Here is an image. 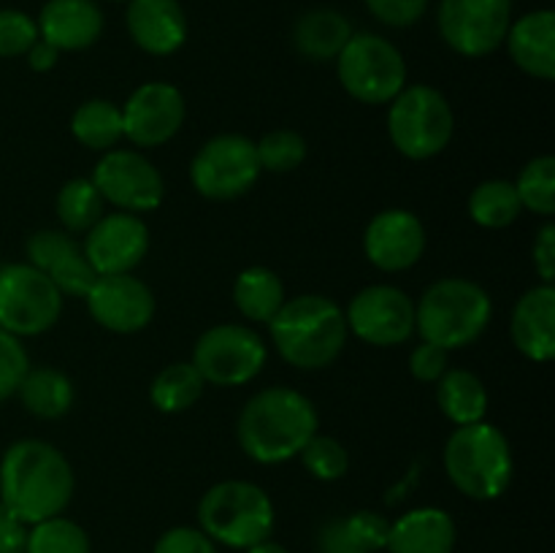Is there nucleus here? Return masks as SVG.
Returning <instances> with one entry per match:
<instances>
[{"mask_svg": "<svg viewBox=\"0 0 555 553\" xmlns=\"http://www.w3.org/2000/svg\"><path fill=\"white\" fill-rule=\"evenodd\" d=\"M74 491V466L47 439H16L0 455V504L27 526L63 515Z\"/></svg>", "mask_w": 555, "mask_h": 553, "instance_id": "1", "label": "nucleus"}, {"mask_svg": "<svg viewBox=\"0 0 555 553\" xmlns=\"http://www.w3.org/2000/svg\"><path fill=\"white\" fill-rule=\"evenodd\" d=\"M320 415L309 396L291 385L258 390L242 407L236 421L238 448L255 464H285L318 434Z\"/></svg>", "mask_w": 555, "mask_h": 553, "instance_id": "2", "label": "nucleus"}, {"mask_svg": "<svg viewBox=\"0 0 555 553\" xmlns=\"http://www.w3.org/2000/svg\"><path fill=\"white\" fill-rule=\"evenodd\" d=\"M276 356L293 369L318 372L331 366L345 352V309L323 293H301L287 298L269 323Z\"/></svg>", "mask_w": 555, "mask_h": 553, "instance_id": "3", "label": "nucleus"}, {"mask_svg": "<svg viewBox=\"0 0 555 553\" xmlns=\"http://www.w3.org/2000/svg\"><path fill=\"white\" fill-rule=\"evenodd\" d=\"M491 318V293L466 276H442L415 301V334L448 352L475 345Z\"/></svg>", "mask_w": 555, "mask_h": 553, "instance_id": "4", "label": "nucleus"}, {"mask_svg": "<svg viewBox=\"0 0 555 553\" xmlns=\"http://www.w3.org/2000/svg\"><path fill=\"white\" fill-rule=\"evenodd\" d=\"M442 461L455 491L475 502L504 497L515 475L513 445L502 428L488 421L455 426L444 442Z\"/></svg>", "mask_w": 555, "mask_h": 553, "instance_id": "5", "label": "nucleus"}, {"mask_svg": "<svg viewBox=\"0 0 555 553\" xmlns=\"http://www.w3.org/2000/svg\"><path fill=\"white\" fill-rule=\"evenodd\" d=\"M274 502L260 486L249 480L215 483L198 502V529L215 545L247 551L274 535Z\"/></svg>", "mask_w": 555, "mask_h": 553, "instance_id": "6", "label": "nucleus"}, {"mask_svg": "<svg viewBox=\"0 0 555 553\" xmlns=\"http://www.w3.org/2000/svg\"><path fill=\"white\" fill-rule=\"evenodd\" d=\"M455 133V114L448 98L431 85H406L388 103V136L396 152L410 160L442 155Z\"/></svg>", "mask_w": 555, "mask_h": 553, "instance_id": "7", "label": "nucleus"}, {"mask_svg": "<svg viewBox=\"0 0 555 553\" xmlns=\"http://www.w3.org/2000/svg\"><path fill=\"white\" fill-rule=\"evenodd\" d=\"M336 74L347 95L366 106H388L406 87V60L396 43L377 33H352L336 57Z\"/></svg>", "mask_w": 555, "mask_h": 553, "instance_id": "8", "label": "nucleus"}, {"mask_svg": "<svg viewBox=\"0 0 555 553\" xmlns=\"http://www.w3.org/2000/svg\"><path fill=\"white\" fill-rule=\"evenodd\" d=\"M269 347L263 336L244 323H220L206 329L193 347V363L206 385L238 388L263 372Z\"/></svg>", "mask_w": 555, "mask_h": 553, "instance_id": "9", "label": "nucleus"}, {"mask_svg": "<svg viewBox=\"0 0 555 553\" xmlns=\"http://www.w3.org/2000/svg\"><path fill=\"white\" fill-rule=\"evenodd\" d=\"M63 304V293L27 260L0 266V329L16 339L52 331L60 323Z\"/></svg>", "mask_w": 555, "mask_h": 553, "instance_id": "10", "label": "nucleus"}, {"mask_svg": "<svg viewBox=\"0 0 555 553\" xmlns=\"http://www.w3.org/2000/svg\"><path fill=\"white\" fill-rule=\"evenodd\" d=\"M255 141L242 133L211 136L190 160V184L206 201H236L260 179Z\"/></svg>", "mask_w": 555, "mask_h": 553, "instance_id": "11", "label": "nucleus"}, {"mask_svg": "<svg viewBox=\"0 0 555 553\" xmlns=\"http://www.w3.org/2000/svg\"><path fill=\"white\" fill-rule=\"evenodd\" d=\"M90 179L103 201L117 211L144 217L160 209V204L166 201V179H163L160 168L141 150L114 146V150L103 152Z\"/></svg>", "mask_w": 555, "mask_h": 553, "instance_id": "12", "label": "nucleus"}, {"mask_svg": "<svg viewBox=\"0 0 555 553\" xmlns=\"http://www.w3.org/2000/svg\"><path fill=\"white\" fill-rule=\"evenodd\" d=\"M513 25V0H439L437 27L461 57L496 52Z\"/></svg>", "mask_w": 555, "mask_h": 553, "instance_id": "13", "label": "nucleus"}, {"mask_svg": "<svg viewBox=\"0 0 555 553\" xmlns=\"http://www.w3.org/2000/svg\"><path fill=\"white\" fill-rule=\"evenodd\" d=\"M347 331L369 347H399L415 334V301L396 285H369L345 309Z\"/></svg>", "mask_w": 555, "mask_h": 553, "instance_id": "14", "label": "nucleus"}, {"mask_svg": "<svg viewBox=\"0 0 555 553\" xmlns=\"http://www.w3.org/2000/svg\"><path fill=\"white\" fill-rule=\"evenodd\" d=\"M122 136L135 150L168 144L188 119L182 90L168 81H144L122 103Z\"/></svg>", "mask_w": 555, "mask_h": 553, "instance_id": "15", "label": "nucleus"}, {"mask_svg": "<svg viewBox=\"0 0 555 553\" xmlns=\"http://www.w3.org/2000/svg\"><path fill=\"white\" fill-rule=\"evenodd\" d=\"M87 312L112 334H139L155 320V293L135 274H101L85 296Z\"/></svg>", "mask_w": 555, "mask_h": 553, "instance_id": "16", "label": "nucleus"}, {"mask_svg": "<svg viewBox=\"0 0 555 553\" xmlns=\"http://www.w3.org/2000/svg\"><path fill=\"white\" fill-rule=\"evenodd\" d=\"M92 271L101 274H133L150 253V226L130 211H106L81 242Z\"/></svg>", "mask_w": 555, "mask_h": 553, "instance_id": "17", "label": "nucleus"}, {"mask_svg": "<svg viewBox=\"0 0 555 553\" xmlns=\"http://www.w3.org/2000/svg\"><path fill=\"white\" fill-rule=\"evenodd\" d=\"M426 226L410 209H383L363 231V253L379 271H406L426 255Z\"/></svg>", "mask_w": 555, "mask_h": 553, "instance_id": "18", "label": "nucleus"}, {"mask_svg": "<svg viewBox=\"0 0 555 553\" xmlns=\"http://www.w3.org/2000/svg\"><path fill=\"white\" fill-rule=\"evenodd\" d=\"M25 255L27 263L47 274L63 296L85 298L98 276L79 239L63 228H41L30 233L25 242Z\"/></svg>", "mask_w": 555, "mask_h": 553, "instance_id": "19", "label": "nucleus"}, {"mask_svg": "<svg viewBox=\"0 0 555 553\" xmlns=\"http://www.w3.org/2000/svg\"><path fill=\"white\" fill-rule=\"evenodd\" d=\"M125 25L141 52L168 57L188 41V14L179 0H128Z\"/></svg>", "mask_w": 555, "mask_h": 553, "instance_id": "20", "label": "nucleus"}, {"mask_svg": "<svg viewBox=\"0 0 555 553\" xmlns=\"http://www.w3.org/2000/svg\"><path fill=\"white\" fill-rule=\"evenodd\" d=\"M36 25L38 38L57 52H81L98 43L106 20L95 0H47Z\"/></svg>", "mask_w": 555, "mask_h": 553, "instance_id": "21", "label": "nucleus"}, {"mask_svg": "<svg viewBox=\"0 0 555 553\" xmlns=\"http://www.w3.org/2000/svg\"><path fill=\"white\" fill-rule=\"evenodd\" d=\"M509 336L524 358L534 363H547L555 356V287H529L518 298L509 320Z\"/></svg>", "mask_w": 555, "mask_h": 553, "instance_id": "22", "label": "nucleus"}, {"mask_svg": "<svg viewBox=\"0 0 555 553\" xmlns=\"http://www.w3.org/2000/svg\"><path fill=\"white\" fill-rule=\"evenodd\" d=\"M459 529L448 510L415 507L390 520L388 553H453Z\"/></svg>", "mask_w": 555, "mask_h": 553, "instance_id": "23", "label": "nucleus"}, {"mask_svg": "<svg viewBox=\"0 0 555 553\" xmlns=\"http://www.w3.org/2000/svg\"><path fill=\"white\" fill-rule=\"evenodd\" d=\"M513 63L540 81L555 79V14L551 9L529 11L509 25L507 38Z\"/></svg>", "mask_w": 555, "mask_h": 553, "instance_id": "24", "label": "nucleus"}, {"mask_svg": "<svg viewBox=\"0 0 555 553\" xmlns=\"http://www.w3.org/2000/svg\"><path fill=\"white\" fill-rule=\"evenodd\" d=\"M390 520L377 510L331 515L314 531L318 553H383Z\"/></svg>", "mask_w": 555, "mask_h": 553, "instance_id": "25", "label": "nucleus"}, {"mask_svg": "<svg viewBox=\"0 0 555 553\" xmlns=\"http://www.w3.org/2000/svg\"><path fill=\"white\" fill-rule=\"evenodd\" d=\"M352 38V25L336 9H309L293 25V47L312 63H328L339 57Z\"/></svg>", "mask_w": 555, "mask_h": 553, "instance_id": "26", "label": "nucleus"}, {"mask_svg": "<svg viewBox=\"0 0 555 553\" xmlns=\"http://www.w3.org/2000/svg\"><path fill=\"white\" fill-rule=\"evenodd\" d=\"M22 407L33 417L41 421H57L68 415L76 401V388L65 372L54 366H30L16 388Z\"/></svg>", "mask_w": 555, "mask_h": 553, "instance_id": "27", "label": "nucleus"}, {"mask_svg": "<svg viewBox=\"0 0 555 553\" xmlns=\"http://www.w3.org/2000/svg\"><path fill=\"white\" fill-rule=\"evenodd\" d=\"M434 385H437L439 410L453 426H469V423L486 421L491 396H488L486 383L475 372H469V369H448Z\"/></svg>", "mask_w": 555, "mask_h": 553, "instance_id": "28", "label": "nucleus"}, {"mask_svg": "<svg viewBox=\"0 0 555 553\" xmlns=\"http://www.w3.org/2000/svg\"><path fill=\"white\" fill-rule=\"evenodd\" d=\"M287 301L285 285H282L280 274L266 266H249L233 282V304H236L238 314L249 323H271L282 304Z\"/></svg>", "mask_w": 555, "mask_h": 553, "instance_id": "29", "label": "nucleus"}, {"mask_svg": "<svg viewBox=\"0 0 555 553\" xmlns=\"http://www.w3.org/2000/svg\"><path fill=\"white\" fill-rule=\"evenodd\" d=\"M70 136L92 152H108L125 139L122 108L108 98H90L70 114Z\"/></svg>", "mask_w": 555, "mask_h": 553, "instance_id": "30", "label": "nucleus"}, {"mask_svg": "<svg viewBox=\"0 0 555 553\" xmlns=\"http://www.w3.org/2000/svg\"><path fill=\"white\" fill-rule=\"evenodd\" d=\"M206 383L190 361H173L155 374L150 385V401L163 415H179L195 407L204 396Z\"/></svg>", "mask_w": 555, "mask_h": 553, "instance_id": "31", "label": "nucleus"}, {"mask_svg": "<svg viewBox=\"0 0 555 553\" xmlns=\"http://www.w3.org/2000/svg\"><path fill=\"white\" fill-rule=\"evenodd\" d=\"M54 211H57V220L63 226V231L68 233H81L85 236L103 215H106V201L98 193V188L92 184L90 177H74L57 190V198H54Z\"/></svg>", "mask_w": 555, "mask_h": 553, "instance_id": "32", "label": "nucleus"}, {"mask_svg": "<svg viewBox=\"0 0 555 553\" xmlns=\"http://www.w3.org/2000/svg\"><path fill=\"white\" fill-rule=\"evenodd\" d=\"M466 206H469L472 220L480 228H488V231H502V228L513 226L524 215L518 190L509 179H486V182H480L472 190Z\"/></svg>", "mask_w": 555, "mask_h": 553, "instance_id": "33", "label": "nucleus"}, {"mask_svg": "<svg viewBox=\"0 0 555 553\" xmlns=\"http://www.w3.org/2000/svg\"><path fill=\"white\" fill-rule=\"evenodd\" d=\"M515 190L524 211H534V215L553 220L555 215V157L553 155H537L520 168L518 179H515Z\"/></svg>", "mask_w": 555, "mask_h": 553, "instance_id": "34", "label": "nucleus"}, {"mask_svg": "<svg viewBox=\"0 0 555 553\" xmlns=\"http://www.w3.org/2000/svg\"><path fill=\"white\" fill-rule=\"evenodd\" d=\"M27 553H92L90 535L76 520L54 515L30 526Z\"/></svg>", "mask_w": 555, "mask_h": 553, "instance_id": "35", "label": "nucleus"}, {"mask_svg": "<svg viewBox=\"0 0 555 553\" xmlns=\"http://www.w3.org/2000/svg\"><path fill=\"white\" fill-rule=\"evenodd\" d=\"M307 139L291 128L269 130L260 141H255V152H258L260 171L271 173H291L301 168L307 160Z\"/></svg>", "mask_w": 555, "mask_h": 553, "instance_id": "36", "label": "nucleus"}, {"mask_svg": "<svg viewBox=\"0 0 555 553\" xmlns=\"http://www.w3.org/2000/svg\"><path fill=\"white\" fill-rule=\"evenodd\" d=\"M298 459H301L304 470H307L314 480L323 483L341 480V477L347 475V470H350V453H347L345 445L336 437H328V434L320 432L304 445Z\"/></svg>", "mask_w": 555, "mask_h": 553, "instance_id": "37", "label": "nucleus"}, {"mask_svg": "<svg viewBox=\"0 0 555 553\" xmlns=\"http://www.w3.org/2000/svg\"><path fill=\"white\" fill-rule=\"evenodd\" d=\"M38 41V25L20 9H0V60L25 57Z\"/></svg>", "mask_w": 555, "mask_h": 553, "instance_id": "38", "label": "nucleus"}, {"mask_svg": "<svg viewBox=\"0 0 555 553\" xmlns=\"http://www.w3.org/2000/svg\"><path fill=\"white\" fill-rule=\"evenodd\" d=\"M27 369H30V356H27L22 339L0 329V404L16 396Z\"/></svg>", "mask_w": 555, "mask_h": 553, "instance_id": "39", "label": "nucleus"}, {"mask_svg": "<svg viewBox=\"0 0 555 553\" xmlns=\"http://www.w3.org/2000/svg\"><path fill=\"white\" fill-rule=\"evenodd\" d=\"M152 553H217V545L198 526H173L157 537Z\"/></svg>", "mask_w": 555, "mask_h": 553, "instance_id": "40", "label": "nucleus"}, {"mask_svg": "<svg viewBox=\"0 0 555 553\" xmlns=\"http://www.w3.org/2000/svg\"><path fill=\"white\" fill-rule=\"evenodd\" d=\"M369 14L388 27H412L423 20L428 0H366Z\"/></svg>", "mask_w": 555, "mask_h": 553, "instance_id": "41", "label": "nucleus"}, {"mask_svg": "<svg viewBox=\"0 0 555 553\" xmlns=\"http://www.w3.org/2000/svg\"><path fill=\"white\" fill-rule=\"evenodd\" d=\"M448 350H442L434 342H423L415 345V350L410 352V372L417 383H437L444 372H448Z\"/></svg>", "mask_w": 555, "mask_h": 553, "instance_id": "42", "label": "nucleus"}, {"mask_svg": "<svg viewBox=\"0 0 555 553\" xmlns=\"http://www.w3.org/2000/svg\"><path fill=\"white\" fill-rule=\"evenodd\" d=\"M531 263H534V271L540 274V280L545 285H553L555 280V222L547 220L545 226L540 228L534 239V247H531Z\"/></svg>", "mask_w": 555, "mask_h": 553, "instance_id": "43", "label": "nucleus"}, {"mask_svg": "<svg viewBox=\"0 0 555 553\" xmlns=\"http://www.w3.org/2000/svg\"><path fill=\"white\" fill-rule=\"evenodd\" d=\"M30 526L0 504V553H27Z\"/></svg>", "mask_w": 555, "mask_h": 553, "instance_id": "44", "label": "nucleus"}, {"mask_svg": "<svg viewBox=\"0 0 555 553\" xmlns=\"http://www.w3.org/2000/svg\"><path fill=\"white\" fill-rule=\"evenodd\" d=\"M25 57H27V65H30V70H36V74H47V70H52L54 65H57L60 52L52 47V43L38 38V41L27 49Z\"/></svg>", "mask_w": 555, "mask_h": 553, "instance_id": "45", "label": "nucleus"}, {"mask_svg": "<svg viewBox=\"0 0 555 553\" xmlns=\"http://www.w3.org/2000/svg\"><path fill=\"white\" fill-rule=\"evenodd\" d=\"M244 553H291V551H287L285 545H280V542H274L269 537V540H263V542H258V545L247 548V551H244Z\"/></svg>", "mask_w": 555, "mask_h": 553, "instance_id": "46", "label": "nucleus"}, {"mask_svg": "<svg viewBox=\"0 0 555 553\" xmlns=\"http://www.w3.org/2000/svg\"><path fill=\"white\" fill-rule=\"evenodd\" d=\"M0 266H3V263H0Z\"/></svg>", "mask_w": 555, "mask_h": 553, "instance_id": "47", "label": "nucleus"}]
</instances>
